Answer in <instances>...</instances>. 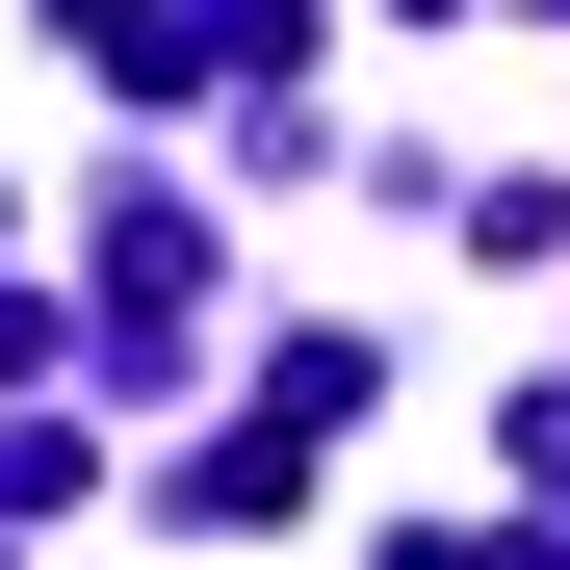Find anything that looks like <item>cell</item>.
Instances as JSON below:
<instances>
[{
  "label": "cell",
  "instance_id": "1",
  "mask_svg": "<svg viewBox=\"0 0 570 570\" xmlns=\"http://www.w3.org/2000/svg\"><path fill=\"white\" fill-rule=\"evenodd\" d=\"M27 363H78V312H52V285H0V390H27Z\"/></svg>",
  "mask_w": 570,
  "mask_h": 570
}]
</instances>
